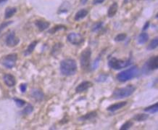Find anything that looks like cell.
I'll list each match as a JSON object with an SVG mask.
<instances>
[{
    "instance_id": "cell-1",
    "label": "cell",
    "mask_w": 158,
    "mask_h": 130,
    "mask_svg": "<svg viewBox=\"0 0 158 130\" xmlns=\"http://www.w3.org/2000/svg\"><path fill=\"white\" fill-rule=\"evenodd\" d=\"M60 72L63 76H71L75 74L77 71V63L74 59L66 58L60 63Z\"/></svg>"
},
{
    "instance_id": "cell-2",
    "label": "cell",
    "mask_w": 158,
    "mask_h": 130,
    "mask_svg": "<svg viewBox=\"0 0 158 130\" xmlns=\"http://www.w3.org/2000/svg\"><path fill=\"white\" fill-rule=\"evenodd\" d=\"M139 74V68L136 66H133L125 71H121L117 75L116 78L120 82H125L127 81L135 78Z\"/></svg>"
},
{
    "instance_id": "cell-3",
    "label": "cell",
    "mask_w": 158,
    "mask_h": 130,
    "mask_svg": "<svg viewBox=\"0 0 158 130\" xmlns=\"http://www.w3.org/2000/svg\"><path fill=\"white\" fill-rule=\"evenodd\" d=\"M136 87L133 85H128L123 88H118L114 90L112 93V97L115 100L123 99L128 97L135 92Z\"/></svg>"
},
{
    "instance_id": "cell-4",
    "label": "cell",
    "mask_w": 158,
    "mask_h": 130,
    "mask_svg": "<svg viewBox=\"0 0 158 130\" xmlns=\"http://www.w3.org/2000/svg\"><path fill=\"white\" fill-rule=\"evenodd\" d=\"M132 64V59L128 58V60H120L117 59L116 57H112L109 60L108 66L111 69L113 70H121L123 68L128 67L130 65Z\"/></svg>"
},
{
    "instance_id": "cell-5",
    "label": "cell",
    "mask_w": 158,
    "mask_h": 130,
    "mask_svg": "<svg viewBox=\"0 0 158 130\" xmlns=\"http://www.w3.org/2000/svg\"><path fill=\"white\" fill-rule=\"evenodd\" d=\"M158 68V57L154 56L151 57L141 68V73L144 75H149L151 72L155 71Z\"/></svg>"
},
{
    "instance_id": "cell-6",
    "label": "cell",
    "mask_w": 158,
    "mask_h": 130,
    "mask_svg": "<svg viewBox=\"0 0 158 130\" xmlns=\"http://www.w3.org/2000/svg\"><path fill=\"white\" fill-rule=\"evenodd\" d=\"M91 50L90 47L86 48L82 51L80 56L81 67L83 70H87L90 67Z\"/></svg>"
},
{
    "instance_id": "cell-7",
    "label": "cell",
    "mask_w": 158,
    "mask_h": 130,
    "mask_svg": "<svg viewBox=\"0 0 158 130\" xmlns=\"http://www.w3.org/2000/svg\"><path fill=\"white\" fill-rule=\"evenodd\" d=\"M17 60V55L15 53L10 54V55L5 56L4 59L2 60V64L3 66H5V68H9V69H11L15 66L16 61Z\"/></svg>"
},
{
    "instance_id": "cell-8",
    "label": "cell",
    "mask_w": 158,
    "mask_h": 130,
    "mask_svg": "<svg viewBox=\"0 0 158 130\" xmlns=\"http://www.w3.org/2000/svg\"><path fill=\"white\" fill-rule=\"evenodd\" d=\"M67 39L71 44L76 45V46L81 44L82 43L84 42V38L83 36L81 34L75 33V32H72V33L68 34Z\"/></svg>"
},
{
    "instance_id": "cell-9",
    "label": "cell",
    "mask_w": 158,
    "mask_h": 130,
    "mask_svg": "<svg viewBox=\"0 0 158 130\" xmlns=\"http://www.w3.org/2000/svg\"><path fill=\"white\" fill-rule=\"evenodd\" d=\"M6 44L10 47H13L17 45L20 42V39L16 37L15 31H11L7 36L6 40H5Z\"/></svg>"
},
{
    "instance_id": "cell-10",
    "label": "cell",
    "mask_w": 158,
    "mask_h": 130,
    "mask_svg": "<svg viewBox=\"0 0 158 130\" xmlns=\"http://www.w3.org/2000/svg\"><path fill=\"white\" fill-rule=\"evenodd\" d=\"M93 86V84L91 82L89 81H84V82H81L80 84H78V86L75 88V92L77 93H81L87 91L88 89L91 87Z\"/></svg>"
},
{
    "instance_id": "cell-11",
    "label": "cell",
    "mask_w": 158,
    "mask_h": 130,
    "mask_svg": "<svg viewBox=\"0 0 158 130\" xmlns=\"http://www.w3.org/2000/svg\"><path fill=\"white\" fill-rule=\"evenodd\" d=\"M3 80H4L5 84L9 87H12L16 84V79L14 76L10 73L5 74L3 76Z\"/></svg>"
},
{
    "instance_id": "cell-12",
    "label": "cell",
    "mask_w": 158,
    "mask_h": 130,
    "mask_svg": "<svg viewBox=\"0 0 158 130\" xmlns=\"http://www.w3.org/2000/svg\"><path fill=\"white\" fill-rule=\"evenodd\" d=\"M30 95L34 100L36 101H42L44 100V94L41 89H33L30 92Z\"/></svg>"
},
{
    "instance_id": "cell-13",
    "label": "cell",
    "mask_w": 158,
    "mask_h": 130,
    "mask_svg": "<svg viewBox=\"0 0 158 130\" xmlns=\"http://www.w3.org/2000/svg\"><path fill=\"white\" fill-rule=\"evenodd\" d=\"M126 104H127L126 101H124V102H118V103L111 105V106H109V107H107V111H108L109 112H115L118 111V110H120L122 108H123L124 106H126Z\"/></svg>"
},
{
    "instance_id": "cell-14",
    "label": "cell",
    "mask_w": 158,
    "mask_h": 130,
    "mask_svg": "<svg viewBox=\"0 0 158 130\" xmlns=\"http://www.w3.org/2000/svg\"><path fill=\"white\" fill-rule=\"evenodd\" d=\"M35 25L40 31H45L49 28L50 23L49 22H46V21H42V20H38L35 22Z\"/></svg>"
},
{
    "instance_id": "cell-15",
    "label": "cell",
    "mask_w": 158,
    "mask_h": 130,
    "mask_svg": "<svg viewBox=\"0 0 158 130\" xmlns=\"http://www.w3.org/2000/svg\"><path fill=\"white\" fill-rule=\"evenodd\" d=\"M118 10V5L117 2L112 3V5H110L108 9V11H107V15H108L109 18H112L114 17L115 15L117 13V11Z\"/></svg>"
},
{
    "instance_id": "cell-16",
    "label": "cell",
    "mask_w": 158,
    "mask_h": 130,
    "mask_svg": "<svg viewBox=\"0 0 158 130\" xmlns=\"http://www.w3.org/2000/svg\"><path fill=\"white\" fill-rule=\"evenodd\" d=\"M97 116V113L96 111H92L90 112V113H88L87 114L82 115L81 116L80 118L78 119V120L82 121V122H84V121H89L91 120V119L96 118Z\"/></svg>"
},
{
    "instance_id": "cell-17",
    "label": "cell",
    "mask_w": 158,
    "mask_h": 130,
    "mask_svg": "<svg viewBox=\"0 0 158 130\" xmlns=\"http://www.w3.org/2000/svg\"><path fill=\"white\" fill-rule=\"evenodd\" d=\"M88 15V11L86 9H81L79 11H78L75 13L74 19L75 21H81V19H84V18L87 17V15Z\"/></svg>"
},
{
    "instance_id": "cell-18",
    "label": "cell",
    "mask_w": 158,
    "mask_h": 130,
    "mask_svg": "<svg viewBox=\"0 0 158 130\" xmlns=\"http://www.w3.org/2000/svg\"><path fill=\"white\" fill-rule=\"evenodd\" d=\"M149 38L150 37H149L148 34L145 33V32H143V33L139 34V36L138 37L137 41L139 44H144L148 41Z\"/></svg>"
},
{
    "instance_id": "cell-19",
    "label": "cell",
    "mask_w": 158,
    "mask_h": 130,
    "mask_svg": "<svg viewBox=\"0 0 158 130\" xmlns=\"http://www.w3.org/2000/svg\"><path fill=\"white\" fill-rule=\"evenodd\" d=\"M37 44H38V41H33V42L30 43V44L28 46V48L25 50L24 55L28 56V55H30V54L33 52L34 49L36 48V46Z\"/></svg>"
},
{
    "instance_id": "cell-20",
    "label": "cell",
    "mask_w": 158,
    "mask_h": 130,
    "mask_svg": "<svg viewBox=\"0 0 158 130\" xmlns=\"http://www.w3.org/2000/svg\"><path fill=\"white\" fill-rule=\"evenodd\" d=\"M17 12V9L15 8H7L5 12V18L9 19L13 16Z\"/></svg>"
},
{
    "instance_id": "cell-21",
    "label": "cell",
    "mask_w": 158,
    "mask_h": 130,
    "mask_svg": "<svg viewBox=\"0 0 158 130\" xmlns=\"http://www.w3.org/2000/svg\"><path fill=\"white\" fill-rule=\"evenodd\" d=\"M145 112H147L149 113H155L158 111V103H155L152 106H149V107L145 108L144 110Z\"/></svg>"
},
{
    "instance_id": "cell-22",
    "label": "cell",
    "mask_w": 158,
    "mask_h": 130,
    "mask_svg": "<svg viewBox=\"0 0 158 130\" xmlns=\"http://www.w3.org/2000/svg\"><path fill=\"white\" fill-rule=\"evenodd\" d=\"M149 118V115L147 114H144V113H140V114H136L134 116V119H135L137 122H144V121L147 120Z\"/></svg>"
},
{
    "instance_id": "cell-23",
    "label": "cell",
    "mask_w": 158,
    "mask_h": 130,
    "mask_svg": "<svg viewBox=\"0 0 158 130\" xmlns=\"http://www.w3.org/2000/svg\"><path fill=\"white\" fill-rule=\"evenodd\" d=\"M157 45H158V39L157 37H155L154 39H152V40L150 41V43L149 44L148 46H147V49L148 50H153L154 49L157 47Z\"/></svg>"
},
{
    "instance_id": "cell-24",
    "label": "cell",
    "mask_w": 158,
    "mask_h": 130,
    "mask_svg": "<svg viewBox=\"0 0 158 130\" xmlns=\"http://www.w3.org/2000/svg\"><path fill=\"white\" fill-rule=\"evenodd\" d=\"M104 23L102 21H100V22L95 23L94 25H93L92 27H91V31L92 32H98L99 31L101 30L103 27Z\"/></svg>"
},
{
    "instance_id": "cell-25",
    "label": "cell",
    "mask_w": 158,
    "mask_h": 130,
    "mask_svg": "<svg viewBox=\"0 0 158 130\" xmlns=\"http://www.w3.org/2000/svg\"><path fill=\"white\" fill-rule=\"evenodd\" d=\"M101 59H102V56L99 55L98 57L94 60V61L93 62L92 65H91V69L92 70V71H94V70H96V68L99 67V66H100V61H101Z\"/></svg>"
},
{
    "instance_id": "cell-26",
    "label": "cell",
    "mask_w": 158,
    "mask_h": 130,
    "mask_svg": "<svg viewBox=\"0 0 158 130\" xmlns=\"http://www.w3.org/2000/svg\"><path fill=\"white\" fill-rule=\"evenodd\" d=\"M33 111V106L30 104H28L26 106V108L23 109V111H22V113L26 115H28L30 114Z\"/></svg>"
},
{
    "instance_id": "cell-27",
    "label": "cell",
    "mask_w": 158,
    "mask_h": 130,
    "mask_svg": "<svg viewBox=\"0 0 158 130\" xmlns=\"http://www.w3.org/2000/svg\"><path fill=\"white\" fill-rule=\"evenodd\" d=\"M108 74H104V73H102V74H100L98 76L97 78L95 79V81L96 82L101 83V82H105L108 79Z\"/></svg>"
},
{
    "instance_id": "cell-28",
    "label": "cell",
    "mask_w": 158,
    "mask_h": 130,
    "mask_svg": "<svg viewBox=\"0 0 158 130\" xmlns=\"http://www.w3.org/2000/svg\"><path fill=\"white\" fill-rule=\"evenodd\" d=\"M70 9V3L69 2H64L63 4L61 5V7L60 8V10H59V13H62V12H67L68 11V10Z\"/></svg>"
},
{
    "instance_id": "cell-29",
    "label": "cell",
    "mask_w": 158,
    "mask_h": 130,
    "mask_svg": "<svg viewBox=\"0 0 158 130\" xmlns=\"http://www.w3.org/2000/svg\"><path fill=\"white\" fill-rule=\"evenodd\" d=\"M62 29L65 30L66 29V27L64 26H62V25H59V26H56L53 27V28H51V29H50L48 32H49V34H54L55 33H56L57 31H60V30H62Z\"/></svg>"
},
{
    "instance_id": "cell-30",
    "label": "cell",
    "mask_w": 158,
    "mask_h": 130,
    "mask_svg": "<svg viewBox=\"0 0 158 130\" xmlns=\"http://www.w3.org/2000/svg\"><path fill=\"white\" fill-rule=\"evenodd\" d=\"M13 100L15 101L16 106H17V107L19 108H21L23 107V106H24L25 105H26V101L22 100V99H19V98H16V97H14L13 98Z\"/></svg>"
},
{
    "instance_id": "cell-31",
    "label": "cell",
    "mask_w": 158,
    "mask_h": 130,
    "mask_svg": "<svg viewBox=\"0 0 158 130\" xmlns=\"http://www.w3.org/2000/svg\"><path fill=\"white\" fill-rule=\"evenodd\" d=\"M133 125H134V123H133L132 122H131V121H128V122H126L125 123V124H123V125L121 126V129H121V130L129 129Z\"/></svg>"
},
{
    "instance_id": "cell-32",
    "label": "cell",
    "mask_w": 158,
    "mask_h": 130,
    "mask_svg": "<svg viewBox=\"0 0 158 130\" xmlns=\"http://www.w3.org/2000/svg\"><path fill=\"white\" fill-rule=\"evenodd\" d=\"M127 35L125 34H119L115 37V41H123L126 39Z\"/></svg>"
},
{
    "instance_id": "cell-33",
    "label": "cell",
    "mask_w": 158,
    "mask_h": 130,
    "mask_svg": "<svg viewBox=\"0 0 158 130\" xmlns=\"http://www.w3.org/2000/svg\"><path fill=\"white\" fill-rule=\"evenodd\" d=\"M12 23H13V21H8V22L2 23L1 24H0V34H1V32L5 28H7V27L10 26V25H11Z\"/></svg>"
},
{
    "instance_id": "cell-34",
    "label": "cell",
    "mask_w": 158,
    "mask_h": 130,
    "mask_svg": "<svg viewBox=\"0 0 158 130\" xmlns=\"http://www.w3.org/2000/svg\"><path fill=\"white\" fill-rule=\"evenodd\" d=\"M26 89H27V84H26V83H23V84H21V85H20V90H21V92L22 93H26Z\"/></svg>"
},
{
    "instance_id": "cell-35",
    "label": "cell",
    "mask_w": 158,
    "mask_h": 130,
    "mask_svg": "<svg viewBox=\"0 0 158 130\" xmlns=\"http://www.w3.org/2000/svg\"><path fill=\"white\" fill-rule=\"evenodd\" d=\"M104 2H105V0H94V1H93V4L100 5V4H102V3H103Z\"/></svg>"
},
{
    "instance_id": "cell-36",
    "label": "cell",
    "mask_w": 158,
    "mask_h": 130,
    "mask_svg": "<svg viewBox=\"0 0 158 130\" xmlns=\"http://www.w3.org/2000/svg\"><path fill=\"white\" fill-rule=\"evenodd\" d=\"M149 26H150V22H149V21H147V22L145 23V25L144 26L142 30L144 31H146L147 28H149Z\"/></svg>"
},
{
    "instance_id": "cell-37",
    "label": "cell",
    "mask_w": 158,
    "mask_h": 130,
    "mask_svg": "<svg viewBox=\"0 0 158 130\" xmlns=\"http://www.w3.org/2000/svg\"><path fill=\"white\" fill-rule=\"evenodd\" d=\"M88 0H81V5H85L87 4Z\"/></svg>"
},
{
    "instance_id": "cell-38",
    "label": "cell",
    "mask_w": 158,
    "mask_h": 130,
    "mask_svg": "<svg viewBox=\"0 0 158 130\" xmlns=\"http://www.w3.org/2000/svg\"><path fill=\"white\" fill-rule=\"evenodd\" d=\"M7 1H8V0H0V4H2V3L6 2Z\"/></svg>"
}]
</instances>
